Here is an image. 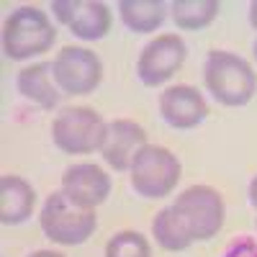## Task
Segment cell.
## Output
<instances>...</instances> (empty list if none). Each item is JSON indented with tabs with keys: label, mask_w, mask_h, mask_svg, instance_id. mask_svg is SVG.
<instances>
[{
	"label": "cell",
	"mask_w": 257,
	"mask_h": 257,
	"mask_svg": "<svg viewBox=\"0 0 257 257\" xmlns=\"http://www.w3.org/2000/svg\"><path fill=\"white\" fill-rule=\"evenodd\" d=\"M203 85L216 103L242 108L257 93V72L244 57L229 49H213L203 62Z\"/></svg>",
	"instance_id": "6da1fadb"
},
{
	"label": "cell",
	"mask_w": 257,
	"mask_h": 257,
	"mask_svg": "<svg viewBox=\"0 0 257 257\" xmlns=\"http://www.w3.org/2000/svg\"><path fill=\"white\" fill-rule=\"evenodd\" d=\"M57 41V26L36 6H21L11 11L3 24V52L13 62H24L44 54Z\"/></svg>",
	"instance_id": "7a4b0ae2"
},
{
	"label": "cell",
	"mask_w": 257,
	"mask_h": 257,
	"mask_svg": "<svg viewBox=\"0 0 257 257\" xmlns=\"http://www.w3.org/2000/svg\"><path fill=\"white\" fill-rule=\"evenodd\" d=\"M39 226L47 234V239L72 247L93 237V231L98 229V216H95V208H85L75 203L64 190H54L41 206Z\"/></svg>",
	"instance_id": "3957f363"
},
{
	"label": "cell",
	"mask_w": 257,
	"mask_h": 257,
	"mask_svg": "<svg viewBox=\"0 0 257 257\" xmlns=\"http://www.w3.org/2000/svg\"><path fill=\"white\" fill-rule=\"evenodd\" d=\"M183 167L178 155H173L167 147L160 144H144L132 167H128V183L134 193L142 198H165L175 190L180 183Z\"/></svg>",
	"instance_id": "277c9868"
},
{
	"label": "cell",
	"mask_w": 257,
	"mask_h": 257,
	"mask_svg": "<svg viewBox=\"0 0 257 257\" xmlns=\"http://www.w3.org/2000/svg\"><path fill=\"white\" fill-rule=\"evenodd\" d=\"M105 134H108V123L88 105L64 108L52 121V142L64 155H90L95 149H103Z\"/></svg>",
	"instance_id": "5b68a950"
},
{
	"label": "cell",
	"mask_w": 257,
	"mask_h": 257,
	"mask_svg": "<svg viewBox=\"0 0 257 257\" xmlns=\"http://www.w3.org/2000/svg\"><path fill=\"white\" fill-rule=\"evenodd\" d=\"M173 211L180 216L183 226L188 229L193 242L213 239L224 226V198L211 185H190L185 188L173 203Z\"/></svg>",
	"instance_id": "8992f818"
},
{
	"label": "cell",
	"mask_w": 257,
	"mask_h": 257,
	"mask_svg": "<svg viewBox=\"0 0 257 257\" xmlns=\"http://www.w3.org/2000/svg\"><path fill=\"white\" fill-rule=\"evenodd\" d=\"M54 82L67 95H90L103 80V62L85 47H62L52 62Z\"/></svg>",
	"instance_id": "52a82bcc"
},
{
	"label": "cell",
	"mask_w": 257,
	"mask_h": 257,
	"mask_svg": "<svg viewBox=\"0 0 257 257\" xmlns=\"http://www.w3.org/2000/svg\"><path fill=\"white\" fill-rule=\"evenodd\" d=\"M188 57V47L178 34L155 36L137 59V77L147 88H157L173 77Z\"/></svg>",
	"instance_id": "ba28073f"
},
{
	"label": "cell",
	"mask_w": 257,
	"mask_h": 257,
	"mask_svg": "<svg viewBox=\"0 0 257 257\" xmlns=\"http://www.w3.org/2000/svg\"><path fill=\"white\" fill-rule=\"evenodd\" d=\"M52 13L82 41H98L111 31V11L98 0H54Z\"/></svg>",
	"instance_id": "9c48e42d"
},
{
	"label": "cell",
	"mask_w": 257,
	"mask_h": 257,
	"mask_svg": "<svg viewBox=\"0 0 257 257\" xmlns=\"http://www.w3.org/2000/svg\"><path fill=\"white\" fill-rule=\"evenodd\" d=\"M160 116L167 126L188 132L208 116V103L203 93L193 85H173L160 95Z\"/></svg>",
	"instance_id": "30bf717a"
},
{
	"label": "cell",
	"mask_w": 257,
	"mask_h": 257,
	"mask_svg": "<svg viewBox=\"0 0 257 257\" xmlns=\"http://www.w3.org/2000/svg\"><path fill=\"white\" fill-rule=\"evenodd\" d=\"M111 185H113L111 175L93 162L72 165L62 175V190L85 208H95L105 203V198L111 196Z\"/></svg>",
	"instance_id": "8fae6325"
},
{
	"label": "cell",
	"mask_w": 257,
	"mask_h": 257,
	"mask_svg": "<svg viewBox=\"0 0 257 257\" xmlns=\"http://www.w3.org/2000/svg\"><path fill=\"white\" fill-rule=\"evenodd\" d=\"M144 144H147V132L142 123L132 118H116L108 123V134H105L100 155L105 165L113 167L116 173H126Z\"/></svg>",
	"instance_id": "7c38bea8"
},
{
	"label": "cell",
	"mask_w": 257,
	"mask_h": 257,
	"mask_svg": "<svg viewBox=\"0 0 257 257\" xmlns=\"http://www.w3.org/2000/svg\"><path fill=\"white\" fill-rule=\"evenodd\" d=\"M16 88L26 100L36 103L39 108H44V111L57 108L59 98H62V90L57 88V82H54L52 62H36V64H31V67L18 70Z\"/></svg>",
	"instance_id": "4fadbf2b"
},
{
	"label": "cell",
	"mask_w": 257,
	"mask_h": 257,
	"mask_svg": "<svg viewBox=\"0 0 257 257\" xmlns=\"http://www.w3.org/2000/svg\"><path fill=\"white\" fill-rule=\"evenodd\" d=\"M36 206V190L21 175L0 178V221L6 226L24 224Z\"/></svg>",
	"instance_id": "5bb4252c"
},
{
	"label": "cell",
	"mask_w": 257,
	"mask_h": 257,
	"mask_svg": "<svg viewBox=\"0 0 257 257\" xmlns=\"http://www.w3.org/2000/svg\"><path fill=\"white\" fill-rule=\"evenodd\" d=\"M121 24L134 34H152L162 26L167 6L162 0H121L118 3Z\"/></svg>",
	"instance_id": "9a60e30c"
},
{
	"label": "cell",
	"mask_w": 257,
	"mask_h": 257,
	"mask_svg": "<svg viewBox=\"0 0 257 257\" xmlns=\"http://www.w3.org/2000/svg\"><path fill=\"white\" fill-rule=\"evenodd\" d=\"M170 16L180 31H203L216 21L219 3L216 0H175L170 6Z\"/></svg>",
	"instance_id": "2e32d148"
},
{
	"label": "cell",
	"mask_w": 257,
	"mask_h": 257,
	"mask_svg": "<svg viewBox=\"0 0 257 257\" xmlns=\"http://www.w3.org/2000/svg\"><path fill=\"white\" fill-rule=\"evenodd\" d=\"M152 234H155V242L167 252H183L193 244L188 229L183 226V221L173 211V206L157 211V216L152 219Z\"/></svg>",
	"instance_id": "e0dca14e"
},
{
	"label": "cell",
	"mask_w": 257,
	"mask_h": 257,
	"mask_svg": "<svg viewBox=\"0 0 257 257\" xmlns=\"http://www.w3.org/2000/svg\"><path fill=\"white\" fill-rule=\"evenodd\" d=\"M105 257H152V247H149L144 234L123 229L108 239V244H105Z\"/></svg>",
	"instance_id": "ac0fdd59"
},
{
	"label": "cell",
	"mask_w": 257,
	"mask_h": 257,
	"mask_svg": "<svg viewBox=\"0 0 257 257\" xmlns=\"http://www.w3.org/2000/svg\"><path fill=\"white\" fill-rule=\"evenodd\" d=\"M221 257H257V242L252 237H247V234H242V237L231 239L226 244Z\"/></svg>",
	"instance_id": "d6986e66"
},
{
	"label": "cell",
	"mask_w": 257,
	"mask_h": 257,
	"mask_svg": "<svg viewBox=\"0 0 257 257\" xmlns=\"http://www.w3.org/2000/svg\"><path fill=\"white\" fill-rule=\"evenodd\" d=\"M247 196H249V203H252V208H257V175L249 180V190H247Z\"/></svg>",
	"instance_id": "ffe728a7"
},
{
	"label": "cell",
	"mask_w": 257,
	"mask_h": 257,
	"mask_svg": "<svg viewBox=\"0 0 257 257\" xmlns=\"http://www.w3.org/2000/svg\"><path fill=\"white\" fill-rule=\"evenodd\" d=\"M29 257H64L62 252H54V249H39V252H31Z\"/></svg>",
	"instance_id": "44dd1931"
},
{
	"label": "cell",
	"mask_w": 257,
	"mask_h": 257,
	"mask_svg": "<svg viewBox=\"0 0 257 257\" xmlns=\"http://www.w3.org/2000/svg\"><path fill=\"white\" fill-rule=\"evenodd\" d=\"M249 26L257 31V0H254V3L249 6Z\"/></svg>",
	"instance_id": "7402d4cb"
},
{
	"label": "cell",
	"mask_w": 257,
	"mask_h": 257,
	"mask_svg": "<svg viewBox=\"0 0 257 257\" xmlns=\"http://www.w3.org/2000/svg\"><path fill=\"white\" fill-rule=\"evenodd\" d=\"M252 52H254V59H257V39H254V47H252Z\"/></svg>",
	"instance_id": "603a6c76"
},
{
	"label": "cell",
	"mask_w": 257,
	"mask_h": 257,
	"mask_svg": "<svg viewBox=\"0 0 257 257\" xmlns=\"http://www.w3.org/2000/svg\"><path fill=\"white\" fill-rule=\"evenodd\" d=\"M254 224H257V221H254Z\"/></svg>",
	"instance_id": "cb8c5ba5"
}]
</instances>
